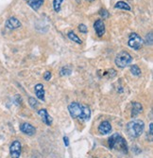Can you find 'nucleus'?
<instances>
[{
    "label": "nucleus",
    "mask_w": 153,
    "mask_h": 158,
    "mask_svg": "<svg viewBox=\"0 0 153 158\" xmlns=\"http://www.w3.org/2000/svg\"><path fill=\"white\" fill-rule=\"evenodd\" d=\"M68 111L70 116L74 118H79L81 120H89L91 118L90 108L79 102H72L68 106Z\"/></svg>",
    "instance_id": "nucleus-1"
},
{
    "label": "nucleus",
    "mask_w": 153,
    "mask_h": 158,
    "mask_svg": "<svg viewBox=\"0 0 153 158\" xmlns=\"http://www.w3.org/2000/svg\"><path fill=\"white\" fill-rule=\"evenodd\" d=\"M109 147L111 149L118 150V151H121L123 152H128L127 142L119 134H114L109 138Z\"/></svg>",
    "instance_id": "nucleus-2"
},
{
    "label": "nucleus",
    "mask_w": 153,
    "mask_h": 158,
    "mask_svg": "<svg viewBox=\"0 0 153 158\" xmlns=\"http://www.w3.org/2000/svg\"><path fill=\"white\" fill-rule=\"evenodd\" d=\"M145 123L143 120L134 119L127 124V131L131 137H139L144 132Z\"/></svg>",
    "instance_id": "nucleus-3"
},
{
    "label": "nucleus",
    "mask_w": 153,
    "mask_h": 158,
    "mask_svg": "<svg viewBox=\"0 0 153 158\" xmlns=\"http://www.w3.org/2000/svg\"><path fill=\"white\" fill-rule=\"evenodd\" d=\"M131 62H132V57L127 51H121L115 57V64L119 68H125Z\"/></svg>",
    "instance_id": "nucleus-4"
},
{
    "label": "nucleus",
    "mask_w": 153,
    "mask_h": 158,
    "mask_svg": "<svg viewBox=\"0 0 153 158\" xmlns=\"http://www.w3.org/2000/svg\"><path fill=\"white\" fill-rule=\"evenodd\" d=\"M128 44L131 48H133L135 50H139L143 47L144 41L141 38V36H139L137 33H131V34H130Z\"/></svg>",
    "instance_id": "nucleus-5"
},
{
    "label": "nucleus",
    "mask_w": 153,
    "mask_h": 158,
    "mask_svg": "<svg viewBox=\"0 0 153 158\" xmlns=\"http://www.w3.org/2000/svg\"><path fill=\"white\" fill-rule=\"evenodd\" d=\"M10 153L11 158H19L21 155V143L17 140L13 141L10 146Z\"/></svg>",
    "instance_id": "nucleus-6"
},
{
    "label": "nucleus",
    "mask_w": 153,
    "mask_h": 158,
    "mask_svg": "<svg viewBox=\"0 0 153 158\" xmlns=\"http://www.w3.org/2000/svg\"><path fill=\"white\" fill-rule=\"evenodd\" d=\"M94 28H95L97 36H99V37L103 36L105 33V24H104L103 20H101V19L96 20L94 24Z\"/></svg>",
    "instance_id": "nucleus-7"
},
{
    "label": "nucleus",
    "mask_w": 153,
    "mask_h": 158,
    "mask_svg": "<svg viewBox=\"0 0 153 158\" xmlns=\"http://www.w3.org/2000/svg\"><path fill=\"white\" fill-rule=\"evenodd\" d=\"M20 131L27 135H33L36 133V129L30 123H23L20 125Z\"/></svg>",
    "instance_id": "nucleus-8"
},
{
    "label": "nucleus",
    "mask_w": 153,
    "mask_h": 158,
    "mask_svg": "<svg viewBox=\"0 0 153 158\" xmlns=\"http://www.w3.org/2000/svg\"><path fill=\"white\" fill-rule=\"evenodd\" d=\"M21 26V22L16 17H10L6 21V27L9 30H16V28H19Z\"/></svg>",
    "instance_id": "nucleus-9"
},
{
    "label": "nucleus",
    "mask_w": 153,
    "mask_h": 158,
    "mask_svg": "<svg viewBox=\"0 0 153 158\" xmlns=\"http://www.w3.org/2000/svg\"><path fill=\"white\" fill-rule=\"evenodd\" d=\"M38 114H40V117L42 118V120H43L46 125L50 126L52 124V121H53L52 120V118L48 114L46 109H41V110H39L38 111Z\"/></svg>",
    "instance_id": "nucleus-10"
},
{
    "label": "nucleus",
    "mask_w": 153,
    "mask_h": 158,
    "mask_svg": "<svg viewBox=\"0 0 153 158\" xmlns=\"http://www.w3.org/2000/svg\"><path fill=\"white\" fill-rule=\"evenodd\" d=\"M112 131V125L109 121H103L100 123L99 127V132L101 134V135H108L111 133Z\"/></svg>",
    "instance_id": "nucleus-11"
},
{
    "label": "nucleus",
    "mask_w": 153,
    "mask_h": 158,
    "mask_svg": "<svg viewBox=\"0 0 153 158\" xmlns=\"http://www.w3.org/2000/svg\"><path fill=\"white\" fill-rule=\"evenodd\" d=\"M34 91H35V95L36 97L41 99V100H43V102H45V88H44V85L42 84V83H38L35 85V87H34Z\"/></svg>",
    "instance_id": "nucleus-12"
},
{
    "label": "nucleus",
    "mask_w": 153,
    "mask_h": 158,
    "mask_svg": "<svg viewBox=\"0 0 153 158\" xmlns=\"http://www.w3.org/2000/svg\"><path fill=\"white\" fill-rule=\"evenodd\" d=\"M44 1L45 0H26L27 5L34 10H38L41 8V6L44 4Z\"/></svg>",
    "instance_id": "nucleus-13"
},
{
    "label": "nucleus",
    "mask_w": 153,
    "mask_h": 158,
    "mask_svg": "<svg viewBox=\"0 0 153 158\" xmlns=\"http://www.w3.org/2000/svg\"><path fill=\"white\" fill-rule=\"evenodd\" d=\"M143 111V106L141 103L139 102H133L132 103V112H131V116L134 118L136 116H138L139 114L142 113Z\"/></svg>",
    "instance_id": "nucleus-14"
},
{
    "label": "nucleus",
    "mask_w": 153,
    "mask_h": 158,
    "mask_svg": "<svg viewBox=\"0 0 153 158\" xmlns=\"http://www.w3.org/2000/svg\"><path fill=\"white\" fill-rule=\"evenodd\" d=\"M115 9H119V10H131V6L125 1H118L115 5Z\"/></svg>",
    "instance_id": "nucleus-15"
},
{
    "label": "nucleus",
    "mask_w": 153,
    "mask_h": 158,
    "mask_svg": "<svg viewBox=\"0 0 153 158\" xmlns=\"http://www.w3.org/2000/svg\"><path fill=\"white\" fill-rule=\"evenodd\" d=\"M67 36H68V38L70 39L71 41H73V42H75V43H77V44H81L82 43V41H81V39L74 32V31H69L68 32V34H67Z\"/></svg>",
    "instance_id": "nucleus-16"
},
{
    "label": "nucleus",
    "mask_w": 153,
    "mask_h": 158,
    "mask_svg": "<svg viewBox=\"0 0 153 158\" xmlns=\"http://www.w3.org/2000/svg\"><path fill=\"white\" fill-rule=\"evenodd\" d=\"M131 74L132 75H134V76H140L141 75V69L139 68V66L137 65V64H132L131 66Z\"/></svg>",
    "instance_id": "nucleus-17"
},
{
    "label": "nucleus",
    "mask_w": 153,
    "mask_h": 158,
    "mask_svg": "<svg viewBox=\"0 0 153 158\" xmlns=\"http://www.w3.org/2000/svg\"><path fill=\"white\" fill-rule=\"evenodd\" d=\"M62 1H63V0H54V1H53V8L55 10V11H57V12L61 11Z\"/></svg>",
    "instance_id": "nucleus-18"
},
{
    "label": "nucleus",
    "mask_w": 153,
    "mask_h": 158,
    "mask_svg": "<svg viewBox=\"0 0 153 158\" xmlns=\"http://www.w3.org/2000/svg\"><path fill=\"white\" fill-rule=\"evenodd\" d=\"M72 72V70L70 68H68V67H62L61 69V76H66V75H70Z\"/></svg>",
    "instance_id": "nucleus-19"
},
{
    "label": "nucleus",
    "mask_w": 153,
    "mask_h": 158,
    "mask_svg": "<svg viewBox=\"0 0 153 158\" xmlns=\"http://www.w3.org/2000/svg\"><path fill=\"white\" fill-rule=\"evenodd\" d=\"M99 15H100L103 19H107V18L110 16V13H109V11H107L105 9H101V10H99Z\"/></svg>",
    "instance_id": "nucleus-20"
},
{
    "label": "nucleus",
    "mask_w": 153,
    "mask_h": 158,
    "mask_svg": "<svg viewBox=\"0 0 153 158\" xmlns=\"http://www.w3.org/2000/svg\"><path fill=\"white\" fill-rule=\"evenodd\" d=\"M29 102H30V106L33 108V109H35V108H37L38 107V102L37 100L34 98H29Z\"/></svg>",
    "instance_id": "nucleus-21"
},
{
    "label": "nucleus",
    "mask_w": 153,
    "mask_h": 158,
    "mask_svg": "<svg viewBox=\"0 0 153 158\" xmlns=\"http://www.w3.org/2000/svg\"><path fill=\"white\" fill-rule=\"evenodd\" d=\"M79 31L81 33H84V34L87 33V31H88V28H87V27L84 24H80L79 26Z\"/></svg>",
    "instance_id": "nucleus-22"
},
{
    "label": "nucleus",
    "mask_w": 153,
    "mask_h": 158,
    "mask_svg": "<svg viewBox=\"0 0 153 158\" xmlns=\"http://www.w3.org/2000/svg\"><path fill=\"white\" fill-rule=\"evenodd\" d=\"M152 41H153V40H152V33L150 32L148 35H147L146 42H147V45H148V44H149V45H152Z\"/></svg>",
    "instance_id": "nucleus-23"
},
{
    "label": "nucleus",
    "mask_w": 153,
    "mask_h": 158,
    "mask_svg": "<svg viewBox=\"0 0 153 158\" xmlns=\"http://www.w3.org/2000/svg\"><path fill=\"white\" fill-rule=\"evenodd\" d=\"M44 79L46 81H49L51 79V72H49V71H46V72L44 74Z\"/></svg>",
    "instance_id": "nucleus-24"
},
{
    "label": "nucleus",
    "mask_w": 153,
    "mask_h": 158,
    "mask_svg": "<svg viewBox=\"0 0 153 158\" xmlns=\"http://www.w3.org/2000/svg\"><path fill=\"white\" fill-rule=\"evenodd\" d=\"M63 142H64V145H65L66 147L69 146V139H68L67 136H64V137H63Z\"/></svg>",
    "instance_id": "nucleus-25"
},
{
    "label": "nucleus",
    "mask_w": 153,
    "mask_h": 158,
    "mask_svg": "<svg viewBox=\"0 0 153 158\" xmlns=\"http://www.w3.org/2000/svg\"><path fill=\"white\" fill-rule=\"evenodd\" d=\"M152 127H153V124L150 123L149 124V133H150V135H152Z\"/></svg>",
    "instance_id": "nucleus-26"
},
{
    "label": "nucleus",
    "mask_w": 153,
    "mask_h": 158,
    "mask_svg": "<svg viewBox=\"0 0 153 158\" xmlns=\"http://www.w3.org/2000/svg\"><path fill=\"white\" fill-rule=\"evenodd\" d=\"M87 1H89V2H91V1H94V0H87Z\"/></svg>",
    "instance_id": "nucleus-27"
}]
</instances>
